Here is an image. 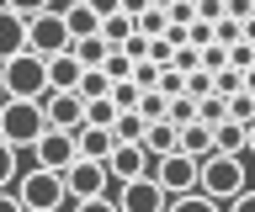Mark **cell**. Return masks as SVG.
<instances>
[{
    "instance_id": "21",
    "label": "cell",
    "mask_w": 255,
    "mask_h": 212,
    "mask_svg": "<svg viewBox=\"0 0 255 212\" xmlns=\"http://www.w3.org/2000/svg\"><path fill=\"white\" fill-rule=\"evenodd\" d=\"M165 212H223V202L218 196H207V191H181V196H170V207Z\"/></svg>"
},
{
    "instance_id": "39",
    "label": "cell",
    "mask_w": 255,
    "mask_h": 212,
    "mask_svg": "<svg viewBox=\"0 0 255 212\" xmlns=\"http://www.w3.org/2000/svg\"><path fill=\"white\" fill-rule=\"evenodd\" d=\"M223 212H255V191H239V196H234V202H229Z\"/></svg>"
},
{
    "instance_id": "6",
    "label": "cell",
    "mask_w": 255,
    "mask_h": 212,
    "mask_svg": "<svg viewBox=\"0 0 255 212\" xmlns=\"http://www.w3.org/2000/svg\"><path fill=\"white\" fill-rule=\"evenodd\" d=\"M154 175H159V186H165L170 196H181V191H202V159H197V154H186V148L165 154Z\"/></svg>"
},
{
    "instance_id": "20",
    "label": "cell",
    "mask_w": 255,
    "mask_h": 212,
    "mask_svg": "<svg viewBox=\"0 0 255 212\" xmlns=\"http://www.w3.org/2000/svg\"><path fill=\"white\" fill-rule=\"evenodd\" d=\"M245 148H250V128L234 122V117L218 122V154H245Z\"/></svg>"
},
{
    "instance_id": "45",
    "label": "cell",
    "mask_w": 255,
    "mask_h": 212,
    "mask_svg": "<svg viewBox=\"0 0 255 212\" xmlns=\"http://www.w3.org/2000/svg\"><path fill=\"white\" fill-rule=\"evenodd\" d=\"M149 5H159V11H170V5H175V0H149Z\"/></svg>"
},
{
    "instance_id": "14",
    "label": "cell",
    "mask_w": 255,
    "mask_h": 212,
    "mask_svg": "<svg viewBox=\"0 0 255 212\" xmlns=\"http://www.w3.org/2000/svg\"><path fill=\"white\" fill-rule=\"evenodd\" d=\"M75 138H80V159H112V148H117V133L112 128H91V122H85Z\"/></svg>"
},
{
    "instance_id": "17",
    "label": "cell",
    "mask_w": 255,
    "mask_h": 212,
    "mask_svg": "<svg viewBox=\"0 0 255 212\" xmlns=\"http://www.w3.org/2000/svg\"><path fill=\"white\" fill-rule=\"evenodd\" d=\"M59 11H64V21H69L75 37H96L101 32V11H96L91 0H75V5H59Z\"/></svg>"
},
{
    "instance_id": "19",
    "label": "cell",
    "mask_w": 255,
    "mask_h": 212,
    "mask_svg": "<svg viewBox=\"0 0 255 212\" xmlns=\"http://www.w3.org/2000/svg\"><path fill=\"white\" fill-rule=\"evenodd\" d=\"M107 53H112V43L101 32H96V37H75V59L85 69H101V64H107Z\"/></svg>"
},
{
    "instance_id": "5",
    "label": "cell",
    "mask_w": 255,
    "mask_h": 212,
    "mask_svg": "<svg viewBox=\"0 0 255 212\" xmlns=\"http://www.w3.org/2000/svg\"><path fill=\"white\" fill-rule=\"evenodd\" d=\"M202 191L207 196H218V202H234L239 191H245V159L239 154H207L202 159Z\"/></svg>"
},
{
    "instance_id": "28",
    "label": "cell",
    "mask_w": 255,
    "mask_h": 212,
    "mask_svg": "<svg viewBox=\"0 0 255 212\" xmlns=\"http://www.w3.org/2000/svg\"><path fill=\"white\" fill-rule=\"evenodd\" d=\"M138 32H143V37H165V32H170V11H159V5H149V11L138 16Z\"/></svg>"
},
{
    "instance_id": "7",
    "label": "cell",
    "mask_w": 255,
    "mask_h": 212,
    "mask_svg": "<svg viewBox=\"0 0 255 212\" xmlns=\"http://www.w3.org/2000/svg\"><path fill=\"white\" fill-rule=\"evenodd\" d=\"M32 159L43 164V170H59V175H64V170L80 159V138H75L69 128H48L43 138L32 143Z\"/></svg>"
},
{
    "instance_id": "8",
    "label": "cell",
    "mask_w": 255,
    "mask_h": 212,
    "mask_svg": "<svg viewBox=\"0 0 255 212\" xmlns=\"http://www.w3.org/2000/svg\"><path fill=\"white\" fill-rule=\"evenodd\" d=\"M107 159H75L69 170H64V191H69V202H85V196H107Z\"/></svg>"
},
{
    "instance_id": "1",
    "label": "cell",
    "mask_w": 255,
    "mask_h": 212,
    "mask_svg": "<svg viewBox=\"0 0 255 212\" xmlns=\"http://www.w3.org/2000/svg\"><path fill=\"white\" fill-rule=\"evenodd\" d=\"M43 133H48L43 101H21V96H5V101H0V138H5V143L32 148Z\"/></svg>"
},
{
    "instance_id": "9",
    "label": "cell",
    "mask_w": 255,
    "mask_h": 212,
    "mask_svg": "<svg viewBox=\"0 0 255 212\" xmlns=\"http://www.w3.org/2000/svg\"><path fill=\"white\" fill-rule=\"evenodd\" d=\"M117 207L123 212H165L170 207V191L159 186V175H138V180H123Z\"/></svg>"
},
{
    "instance_id": "33",
    "label": "cell",
    "mask_w": 255,
    "mask_h": 212,
    "mask_svg": "<svg viewBox=\"0 0 255 212\" xmlns=\"http://www.w3.org/2000/svg\"><path fill=\"white\" fill-rule=\"evenodd\" d=\"M170 122H175V128L197 122V96H191V90H186V96H170Z\"/></svg>"
},
{
    "instance_id": "13",
    "label": "cell",
    "mask_w": 255,
    "mask_h": 212,
    "mask_svg": "<svg viewBox=\"0 0 255 212\" xmlns=\"http://www.w3.org/2000/svg\"><path fill=\"white\" fill-rule=\"evenodd\" d=\"M80 80H85V64L75 59V48L59 53V59H48V90H75Z\"/></svg>"
},
{
    "instance_id": "25",
    "label": "cell",
    "mask_w": 255,
    "mask_h": 212,
    "mask_svg": "<svg viewBox=\"0 0 255 212\" xmlns=\"http://www.w3.org/2000/svg\"><path fill=\"white\" fill-rule=\"evenodd\" d=\"M143 128H149V122H143V112H123L117 117V143H143Z\"/></svg>"
},
{
    "instance_id": "47",
    "label": "cell",
    "mask_w": 255,
    "mask_h": 212,
    "mask_svg": "<svg viewBox=\"0 0 255 212\" xmlns=\"http://www.w3.org/2000/svg\"><path fill=\"white\" fill-rule=\"evenodd\" d=\"M59 5H75V0H59Z\"/></svg>"
},
{
    "instance_id": "41",
    "label": "cell",
    "mask_w": 255,
    "mask_h": 212,
    "mask_svg": "<svg viewBox=\"0 0 255 212\" xmlns=\"http://www.w3.org/2000/svg\"><path fill=\"white\" fill-rule=\"evenodd\" d=\"M0 212H27V207H21V196H16V191H0Z\"/></svg>"
},
{
    "instance_id": "34",
    "label": "cell",
    "mask_w": 255,
    "mask_h": 212,
    "mask_svg": "<svg viewBox=\"0 0 255 212\" xmlns=\"http://www.w3.org/2000/svg\"><path fill=\"white\" fill-rule=\"evenodd\" d=\"M223 16H229V0H197V21H213L218 27Z\"/></svg>"
},
{
    "instance_id": "16",
    "label": "cell",
    "mask_w": 255,
    "mask_h": 212,
    "mask_svg": "<svg viewBox=\"0 0 255 212\" xmlns=\"http://www.w3.org/2000/svg\"><path fill=\"white\" fill-rule=\"evenodd\" d=\"M181 148H186V154H197V159H207V154L218 148V128H213V122H202V117H197V122H186V128H181Z\"/></svg>"
},
{
    "instance_id": "42",
    "label": "cell",
    "mask_w": 255,
    "mask_h": 212,
    "mask_svg": "<svg viewBox=\"0 0 255 212\" xmlns=\"http://www.w3.org/2000/svg\"><path fill=\"white\" fill-rule=\"evenodd\" d=\"M123 11H128V16H143V11H149V0H123Z\"/></svg>"
},
{
    "instance_id": "49",
    "label": "cell",
    "mask_w": 255,
    "mask_h": 212,
    "mask_svg": "<svg viewBox=\"0 0 255 212\" xmlns=\"http://www.w3.org/2000/svg\"><path fill=\"white\" fill-rule=\"evenodd\" d=\"M0 5H5V0H0Z\"/></svg>"
},
{
    "instance_id": "15",
    "label": "cell",
    "mask_w": 255,
    "mask_h": 212,
    "mask_svg": "<svg viewBox=\"0 0 255 212\" xmlns=\"http://www.w3.org/2000/svg\"><path fill=\"white\" fill-rule=\"evenodd\" d=\"M143 148H149L154 159L175 154V148H181V128H175L170 117H165V122H149V128H143Z\"/></svg>"
},
{
    "instance_id": "35",
    "label": "cell",
    "mask_w": 255,
    "mask_h": 212,
    "mask_svg": "<svg viewBox=\"0 0 255 212\" xmlns=\"http://www.w3.org/2000/svg\"><path fill=\"white\" fill-rule=\"evenodd\" d=\"M170 21H175V27H191V21H197V0H175V5H170Z\"/></svg>"
},
{
    "instance_id": "22",
    "label": "cell",
    "mask_w": 255,
    "mask_h": 212,
    "mask_svg": "<svg viewBox=\"0 0 255 212\" xmlns=\"http://www.w3.org/2000/svg\"><path fill=\"white\" fill-rule=\"evenodd\" d=\"M117 117H123V106H117L112 96L85 101V122H91V128H117Z\"/></svg>"
},
{
    "instance_id": "4",
    "label": "cell",
    "mask_w": 255,
    "mask_h": 212,
    "mask_svg": "<svg viewBox=\"0 0 255 212\" xmlns=\"http://www.w3.org/2000/svg\"><path fill=\"white\" fill-rule=\"evenodd\" d=\"M16 196H21L27 212H59L69 191H64L59 170H43V164H37V170H27V175H16Z\"/></svg>"
},
{
    "instance_id": "26",
    "label": "cell",
    "mask_w": 255,
    "mask_h": 212,
    "mask_svg": "<svg viewBox=\"0 0 255 212\" xmlns=\"http://www.w3.org/2000/svg\"><path fill=\"white\" fill-rule=\"evenodd\" d=\"M138 112H143V122H165V117H170V96H165V90H143Z\"/></svg>"
},
{
    "instance_id": "3",
    "label": "cell",
    "mask_w": 255,
    "mask_h": 212,
    "mask_svg": "<svg viewBox=\"0 0 255 212\" xmlns=\"http://www.w3.org/2000/svg\"><path fill=\"white\" fill-rule=\"evenodd\" d=\"M27 48L37 53V59H59V53L75 48V32H69V21H64L59 5H53V11L27 16Z\"/></svg>"
},
{
    "instance_id": "37",
    "label": "cell",
    "mask_w": 255,
    "mask_h": 212,
    "mask_svg": "<svg viewBox=\"0 0 255 212\" xmlns=\"http://www.w3.org/2000/svg\"><path fill=\"white\" fill-rule=\"evenodd\" d=\"M75 212H123L112 196H85V202H75Z\"/></svg>"
},
{
    "instance_id": "43",
    "label": "cell",
    "mask_w": 255,
    "mask_h": 212,
    "mask_svg": "<svg viewBox=\"0 0 255 212\" xmlns=\"http://www.w3.org/2000/svg\"><path fill=\"white\" fill-rule=\"evenodd\" d=\"M239 32H245V43H255V16H245V21H239Z\"/></svg>"
},
{
    "instance_id": "11",
    "label": "cell",
    "mask_w": 255,
    "mask_h": 212,
    "mask_svg": "<svg viewBox=\"0 0 255 212\" xmlns=\"http://www.w3.org/2000/svg\"><path fill=\"white\" fill-rule=\"evenodd\" d=\"M107 170H112V180H138V175H154L159 159L143 143H117V148H112V159H107Z\"/></svg>"
},
{
    "instance_id": "48",
    "label": "cell",
    "mask_w": 255,
    "mask_h": 212,
    "mask_svg": "<svg viewBox=\"0 0 255 212\" xmlns=\"http://www.w3.org/2000/svg\"><path fill=\"white\" fill-rule=\"evenodd\" d=\"M0 101H5V85H0Z\"/></svg>"
},
{
    "instance_id": "30",
    "label": "cell",
    "mask_w": 255,
    "mask_h": 212,
    "mask_svg": "<svg viewBox=\"0 0 255 212\" xmlns=\"http://www.w3.org/2000/svg\"><path fill=\"white\" fill-rule=\"evenodd\" d=\"M133 64H138V59H128L123 48H112V53H107V64H101V69H107V80L117 85V80H133Z\"/></svg>"
},
{
    "instance_id": "29",
    "label": "cell",
    "mask_w": 255,
    "mask_h": 212,
    "mask_svg": "<svg viewBox=\"0 0 255 212\" xmlns=\"http://www.w3.org/2000/svg\"><path fill=\"white\" fill-rule=\"evenodd\" d=\"M112 101H117L123 112H138V101H143V85H138V80H117V85H112Z\"/></svg>"
},
{
    "instance_id": "10",
    "label": "cell",
    "mask_w": 255,
    "mask_h": 212,
    "mask_svg": "<svg viewBox=\"0 0 255 212\" xmlns=\"http://www.w3.org/2000/svg\"><path fill=\"white\" fill-rule=\"evenodd\" d=\"M43 112H48V128H69V133L85 128V96L80 90H48Z\"/></svg>"
},
{
    "instance_id": "31",
    "label": "cell",
    "mask_w": 255,
    "mask_h": 212,
    "mask_svg": "<svg viewBox=\"0 0 255 212\" xmlns=\"http://www.w3.org/2000/svg\"><path fill=\"white\" fill-rule=\"evenodd\" d=\"M197 53H202V69H207V74L234 69V59H229V48H223V43H207V48H197Z\"/></svg>"
},
{
    "instance_id": "36",
    "label": "cell",
    "mask_w": 255,
    "mask_h": 212,
    "mask_svg": "<svg viewBox=\"0 0 255 212\" xmlns=\"http://www.w3.org/2000/svg\"><path fill=\"white\" fill-rule=\"evenodd\" d=\"M149 59H154V64H175V43L170 37H154V43H149Z\"/></svg>"
},
{
    "instance_id": "27",
    "label": "cell",
    "mask_w": 255,
    "mask_h": 212,
    "mask_svg": "<svg viewBox=\"0 0 255 212\" xmlns=\"http://www.w3.org/2000/svg\"><path fill=\"white\" fill-rule=\"evenodd\" d=\"M85 101H96V96H112V80H107V69H85V80L75 85Z\"/></svg>"
},
{
    "instance_id": "18",
    "label": "cell",
    "mask_w": 255,
    "mask_h": 212,
    "mask_svg": "<svg viewBox=\"0 0 255 212\" xmlns=\"http://www.w3.org/2000/svg\"><path fill=\"white\" fill-rule=\"evenodd\" d=\"M133 32H138V16H128V11H112V16H101V37H107L112 48H123Z\"/></svg>"
},
{
    "instance_id": "2",
    "label": "cell",
    "mask_w": 255,
    "mask_h": 212,
    "mask_svg": "<svg viewBox=\"0 0 255 212\" xmlns=\"http://www.w3.org/2000/svg\"><path fill=\"white\" fill-rule=\"evenodd\" d=\"M0 85H5V96H21V101H43L48 96V59L37 53H16L0 64Z\"/></svg>"
},
{
    "instance_id": "40",
    "label": "cell",
    "mask_w": 255,
    "mask_h": 212,
    "mask_svg": "<svg viewBox=\"0 0 255 212\" xmlns=\"http://www.w3.org/2000/svg\"><path fill=\"white\" fill-rule=\"evenodd\" d=\"M229 16H234V21H245V16H255V0H229Z\"/></svg>"
},
{
    "instance_id": "38",
    "label": "cell",
    "mask_w": 255,
    "mask_h": 212,
    "mask_svg": "<svg viewBox=\"0 0 255 212\" xmlns=\"http://www.w3.org/2000/svg\"><path fill=\"white\" fill-rule=\"evenodd\" d=\"M11 11H21V16H37V11H53L59 0H5Z\"/></svg>"
},
{
    "instance_id": "23",
    "label": "cell",
    "mask_w": 255,
    "mask_h": 212,
    "mask_svg": "<svg viewBox=\"0 0 255 212\" xmlns=\"http://www.w3.org/2000/svg\"><path fill=\"white\" fill-rule=\"evenodd\" d=\"M197 117H202V122H213V128H218V122H229V96H223V90L197 96Z\"/></svg>"
},
{
    "instance_id": "46",
    "label": "cell",
    "mask_w": 255,
    "mask_h": 212,
    "mask_svg": "<svg viewBox=\"0 0 255 212\" xmlns=\"http://www.w3.org/2000/svg\"><path fill=\"white\" fill-rule=\"evenodd\" d=\"M250 154H255V122H250Z\"/></svg>"
},
{
    "instance_id": "32",
    "label": "cell",
    "mask_w": 255,
    "mask_h": 212,
    "mask_svg": "<svg viewBox=\"0 0 255 212\" xmlns=\"http://www.w3.org/2000/svg\"><path fill=\"white\" fill-rule=\"evenodd\" d=\"M229 117L250 128V122H255V90H234V96H229Z\"/></svg>"
},
{
    "instance_id": "44",
    "label": "cell",
    "mask_w": 255,
    "mask_h": 212,
    "mask_svg": "<svg viewBox=\"0 0 255 212\" xmlns=\"http://www.w3.org/2000/svg\"><path fill=\"white\" fill-rule=\"evenodd\" d=\"M245 90H255V69H245Z\"/></svg>"
},
{
    "instance_id": "24",
    "label": "cell",
    "mask_w": 255,
    "mask_h": 212,
    "mask_svg": "<svg viewBox=\"0 0 255 212\" xmlns=\"http://www.w3.org/2000/svg\"><path fill=\"white\" fill-rule=\"evenodd\" d=\"M16 175H21V148L0 138V191H11V186H16Z\"/></svg>"
},
{
    "instance_id": "12",
    "label": "cell",
    "mask_w": 255,
    "mask_h": 212,
    "mask_svg": "<svg viewBox=\"0 0 255 212\" xmlns=\"http://www.w3.org/2000/svg\"><path fill=\"white\" fill-rule=\"evenodd\" d=\"M16 53H27V16L11 11V5H0V64L16 59Z\"/></svg>"
}]
</instances>
